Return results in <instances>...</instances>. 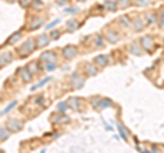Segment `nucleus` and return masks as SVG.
Segmentation results:
<instances>
[{"label":"nucleus","mask_w":164,"mask_h":153,"mask_svg":"<svg viewBox=\"0 0 164 153\" xmlns=\"http://www.w3.org/2000/svg\"><path fill=\"white\" fill-rule=\"evenodd\" d=\"M18 75L21 76V79L23 82H30L32 79H33V72L30 71L28 67H22V68H19L18 70Z\"/></svg>","instance_id":"nucleus-4"},{"label":"nucleus","mask_w":164,"mask_h":153,"mask_svg":"<svg viewBox=\"0 0 164 153\" xmlns=\"http://www.w3.org/2000/svg\"><path fill=\"white\" fill-rule=\"evenodd\" d=\"M159 25L161 28H164V8L161 10V12L159 14Z\"/></svg>","instance_id":"nucleus-32"},{"label":"nucleus","mask_w":164,"mask_h":153,"mask_svg":"<svg viewBox=\"0 0 164 153\" xmlns=\"http://www.w3.org/2000/svg\"><path fill=\"white\" fill-rule=\"evenodd\" d=\"M28 68H29L30 71L33 72V74H36V72H39V64L36 62H33V63H30L29 66H28Z\"/></svg>","instance_id":"nucleus-26"},{"label":"nucleus","mask_w":164,"mask_h":153,"mask_svg":"<svg viewBox=\"0 0 164 153\" xmlns=\"http://www.w3.org/2000/svg\"><path fill=\"white\" fill-rule=\"evenodd\" d=\"M58 110H59V112H66L67 111V103H59L58 104Z\"/></svg>","instance_id":"nucleus-29"},{"label":"nucleus","mask_w":164,"mask_h":153,"mask_svg":"<svg viewBox=\"0 0 164 153\" xmlns=\"http://www.w3.org/2000/svg\"><path fill=\"white\" fill-rule=\"evenodd\" d=\"M36 103H37V104H40V105H43L44 100H43V99H41V97H40V99H37V100H36Z\"/></svg>","instance_id":"nucleus-39"},{"label":"nucleus","mask_w":164,"mask_h":153,"mask_svg":"<svg viewBox=\"0 0 164 153\" xmlns=\"http://www.w3.org/2000/svg\"><path fill=\"white\" fill-rule=\"evenodd\" d=\"M78 1H83V0H78Z\"/></svg>","instance_id":"nucleus-40"},{"label":"nucleus","mask_w":164,"mask_h":153,"mask_svg":"<svg viewBox=\"0 0 164 153\" xmlns=\"http://www.w3.org/2000/svg\"><path fill=\"white\" fill-rule=\"evenodd\" d=\"M105 37H107V40H108V43L115 44V43H118V41H119L121 36L116 33L115 30H108V32H107V34H105Z\"/></svg>","instance_id":"nucleus-8"},{"label":"nucleus","mask_w":164,"mask_h":153,"mask_svg":"<svg viewBox=\"0 0 164 153\" xmlns=\"http://www.w3.org/2000/svg\"><path fill=\"white\" fill-rule=\"evenodd\" d=\"M134 28H135V30H137V32H140V30H142V29H144V23H142V21H141L140 18L135 19Z\"/></svg>","instance_id":"nucleus-25"},{"label":"nucleus","mask_w":164,"mask_h":153,"mask_svg":"<svg viewBox=\"0 0 164 153\" xmlns=\"http://www.w3.org/2000/svg\"><path fill=\"white\" fill-rule=\"evenodd\" d=\"M154 22V17L152 14H149V15H146V23H153Z\"/></svg>","instance_id":"nucleus-36"},{"label":"nucleus","mask_w":164,"mask_h":153,"mask_svg":"<svg viewBox=\"0 0 164 153\" xmlns=\"http://www.w3.org/2000/svg\"><path fill=\"white\" fill-rule=\"evenodd\" d=\"M17 104H18V101H17V100L11 101L10 104L7 105V108H6V110H3V111H1V115H6V114H8V112H10V111H12V108H14V107H17Z\"/></svg>","instance_id":"nucleus-19"},{"label":"nucleus","mask_w":164,"mask_h":153,"mask_svg":"<svg viewBox=\"0 0 164 153\" xmlns=\"http://www.w3.org/2000/svg\"><path fill=\"white\" fill-rule=\"evenodd\" d=\"M10 137V130L8 129H0V141H6Z\"/></svg>","instance_id":"nucleus-18"},{"label":"nucleus","mask_w":164,"mask_h":153,"mask_svg":"<svg viewBox=\"0 0 164 153\" xmlns=\"http://www.w3.org/2000/svg\"><path fill=\"white\" fill-rule=\"evenodd\" d=\"M51 79H52L51 76H47V78H44V79H41V81L39 82V83H36V85H33V86H32V89H30V90H32V92H34V90H37V89H40V88H43V86L45 85L47 82H49V81H51Z\"/></svg>","instance_id":"nucleus-13"},{"label":"nucleus","mask_w":164,"mask_h":153,"mask_svg":"<svg viewBox=\"0 0 164 153\" xmlns=\"http://www.w3.org/2000/svg\"><path fill=\"white\" fill-rule=\"evenodd\" d=\"M85 83V81H83V78L82 76H75V78H71V86H74L75 89H78V88H81L82 85Z\"/></svg>","instance_id":"nucleus-12"},{"label":"nucleus","mask_w":164,"mask_h":153,"mask_svg":"<svg viewBox=\"0 0 164 153\" xmlns=\"http://www.w3.org/2000/svg\"><path fill=\"white\" fill-rule=\"evenodd\" d=\"M79 23H78L77 19H71V21H68L67 23H66V28L70 30V32H74V30H77Z\"/></svg>","instance_id":"nucleus-15"},{"label":"nucleus","mask_w":164,"mask_h":153,"mask_svg":"<svg viewBox=\"0 0 164 153\" xmlns=\"http://www.w3.org/2000/svg\"><path fill=\"white\" fill-rule=\"evenodd\" d=\"M111 104H112L111 100L105 99V100H101V101H100V104H99V108H100V110H103V108H107V107H110Z\"/></svg>","instance_id":"nucleus-24"},{"label":"nucleus","mask_w":164,"mask_h":153,"mask_svg":"<svg viewBox=\"0 0 164 153\" xmlns=\"http://www.w3.org/2000/svg\"><path fill=\"white\" fill-rule=\"evenodd\" d=\"M60 37V32L59 30H53L52 34H51V38H53V40H56V38Z\"/></svg>","instance_id":"nucleus-35"},{"label":"nucleus","mask_w":164,"mask_h":153,"mask_svg":"<svg viewBox=\"0 0 164 153\" xmlns=\"http://www.w3.org/2000/svg\"><path fill=\"white\" fill-rule=\"evenodd\" d=\"M118 129H119V133H121V135H122V138L123 139H127V133H126V130H125V127L122 126V124H118Z\"/></svg>","instance_id":"nucleus-28"},{"label":"nucleus","mask_w":164,"mask_h":153,"mask_svg":"<svg viewBox=\"0 0 164 153\" xmlns=\"http://www.w3.org/2000/svg\"><path fill=\"white\" fill-rule=\"evenodd\" d=\"M97 68L93 64H86V75H96Z\"/></svg>","instance_id":"nucleus-20"},{"label":"nucleus","mask_w":164,"mask_h":153,"mask_svg":"<svg viewBox=\"0 0 164 153\" xmlns=\"http://www.w3.org/2000/svg\"><path fill=\"white\" fill-rule=\"evenodd\" d=\"M149 3V0H135V4L138 6H146Z\"/></svg>","instance_id":"nucleus-37"},{"label":"nucleus","mask_w":164,"mask_h":153,"mask_svg":"<svg viewBox=\"0 0 164 153\" xmlns=\"http://www.w3.org/2000/svg\"><path fill=\"white\" fill-rule=\"evenodd\" d=\"M51 41V37L48 34H40L39 37L36 38V44L39 48H44L45 45H48V43Z\"/></svg>","instance_id":"nucleus-6"},{"label":"nucleus","mask_w":164,"mask_h":153,"mask_svg":"<svg viewBox=\"0 0 164 153\" xmlns=\"http://www.w3.org/2000/svg\"><path fill=\"white\" fill-rule=\"evenodd\" d=\"M77 10H78L77 7H68V8L64 10V12H66V14H75Z\"/></svg>","instance_id":"nucleus-34"},{"label":"nucleus","mask_w":164,"mask_h":153,"mask_svg":"<svg viewBox=\"0 0 164 153\" xmlns=\"http://www.w3.org/2000/svg\"><path fill=\"white\" fill-rule=\"evenodd\" d=\"M94 45H96L97 48H103L104 45H105V43H104V40H103V37L99 34V36H96V38H94Z\"/></svg>","instance_id":"nucleus-21"},{"label":"nucleus","mask_w":164,"mask_h":153,"mask_svg":"<svg viewBox=\"0 0 164 153\" xmlns=\"http://www.w3.org/2000/svg\"><path fill=\"white\" fill-rule=\"evenodd\" d=\"M104 7H105L108 11H116L118 3H115L114 0H107V1H104Z\"/></svg>","instance_id":"nucleus-14"},{"label":"nucleus","mask_w":164,"mask_h":153,"mask_svg":"<svg viewBox=\"0 0 164 153\" xmlns=\"http://www.w3.org/2000/svg\"><path fill=\"white\" fill-rule=\"evenodd\" d=\"M94 64L96 66H99V67H104L108 63V57L105 56V55H99V56H96L94 57Z\"/></svg>","instance_id":"nucleus-11"},{"label":"nucleus","mask_w":164,"mask_h":153,"mask_svg":"<svg viewBox=\"0 0 164 153\" xmlns=\"http://www.w3.org/2000/svg\"><path fill=\"white\" fill-rule=\"evenodd\" d=\"M33 3L37 6V7H41V6H43V1H41V0H33Z\"/></svg>","instance_id":"nucleus-38"},{"label":"nucleus","mask_w":164,"mask_h":153,"mask_svg":"<svg viewBox=\"0 0 164 153\" xmlns=\"http://www.w3.org/2000/svg\"><path fill=\"white\" fill-rule=\"evenodd\" d=\"M68 104H70L72 110H79V99L78 97H71L68 100Z\"/></svg>","instance_id":"nucleus-16"},{"label":"nucleus","mask_w":164,"mask_h":153,"mask_svg":"<svg viewBox=\"0 0 164 153\" xmlns=\"http://www.w3.org/2000/svg\"><path fill=\"white\" fill-rule=\"evenodd\" d=\"M60 23V19H55V21H52V22H51V23H48L47 25V26H45V28H47V30H49V29H52V28H55V26H56V25H59Z\"/></svg>","instance_id":"nucleus-30"},{"label":"nucleus","mask_w":164,"mask_h":153,"mask_svg":"<svg viewBox=\"0 0 164 153\" xmlns=\"http://www.w3.org/2000/svg\"><path fill=\"white\" fill-rule=\"evenodd\" d=\"M18 3H19L21 7L28 8V7H30V6L33 4V0H18Z\"/></svg>","instance_id":"nucleus-23"},{"label":"nucleus","mask_w":164,"mask_h":153,"mask_svg":"<svg viewBox=\"0 0 164 153\" xmlns=\"http://www.w3.org/2000/svg\"><path fill=\"white\" fill-rule=\"evenodd\" d=\"M37 47V44L34 43V40H28V41H25L19 48H18V53H19L21 57L26 56V55H30V53L34 51V48Z\"/></svg>","instance_id":"nucleus-1"},{"label":"nucleus","mask_w":164,"mask_h":153,"mask_svg":"<svg viewBox=\"0 0 164 153\" xmlns=\"http://www.w3.org/2000/svg\"><path fill=\"white\" fill-rule=\"evenodd\" d=\"M141 45H142V48L144 49H146V51H152V48H153V41H152V38L150 37H142L141 38Z\"/></svg>","instance_id":"nucleus-9"},{"label":"nucleus","mask_w":164,"mask_h":153,"mask_svg":"<svg viewBox=\"0 0 164 153\" xmlns=\"http://www.w3.org/2000/svg\"><path fill=\"white\" fill-rule=\"evenodd\" d=\"M78 49L77 47H74V45H66V47L62 49V56L64 57V59H72V57L77 55Z\"/></svg>","instance_id":"nucleus-3"},{"label":"nucleus","mask_w":164,"mask_h":153,"mask_svg":"<svg viewBox=\"0 0 164 153\" xmlns=\"http://www.w3.org/2000/svg\"><path fill=\"white\" fill-rule=\"evenodd\" d=\"M21 38V32H15L14 34H11L10 38L7 40V44H14L15 41H18Z\"/></svg>","instance_id":"nucleus-17"},{"label":"nucleus","mask_w":164,"mask_h":153,"mask_svg":"<svg viewBox=\"0 0 164 153\" xmlns=\"http://www.w3.org/2000/svg\"><path fill=\"white\" fill-rule=\"evenodd\" d=\"M40 62L41 63H48V62H56V55L55 52L49 51V52H44L40 56Z\"/></svg>","instance_id":"nucleus-5"},{"label":"nucleus","mask_w":164,"mask_h":153,"mask_svg":"<svg viewBox=\"0 0 164 153\" xmlns=\"http://www.w3.org/2000/svg\"><path fill=\"white\" fill-rule=\"evenodd\" d=\"M121 23L123 25V26H130V19H129L127 15H125V17L121 18Z\"/></svg>","instance_id":"nucleus-31"},{"label":"nucleus","mask_w":164,"mask_h":153,"mask_svg":"<svg viewBox=\"0 0 164 153\" xmlns=\"http://www.w3.org/2000/svg\"><path fill=\"white\" fill-rule=\"evenodd\" d=\"M7 129L10 130V131H21V130L23 129V122L19 119H10L7 122Z\"/></svg>","instance_id":"nucleus-2"},{"label":"nucleus","mask_w":164,"mask_h":153,"mask_svg":"<svg viewBox=\"0 0 164 153\" xmlns=\"http://www.w3.org/2000/svg\"><path fill=\"white\" fill-rule=\"evenodd\" d=\"M12 59H14V55H12L11 52L1 53V55H0V66H6V64L11 63L12 62Z\"/></svg>","instance_id":"nucleus-7"},{"label":"nucleus","mask_w":164,"mask_h":153,"mask_svg":"<svg viewBox=\"0 0 164 153\" xmlns=\"http://www.w3.org/2000/svg\"><path fill=\"white\" fill-rule=\"evenodd\" d=\"M130 52L134 53V55H141V51L140 48L137 47V44H131L130 45Z\"/></svg>","instance_id":"nucleus-27"},{"label":"nucleus","mask_w":164,"mask_h":153,"mask_svg":"<svg viewBox=\"0 0 164 153\" xmlns=\"http://www.w3.org/2000/svg\"><path fill=\"white\" fill-rule=\"evenodd\" d=\"M41 25H43V18L34 17V18H32V21H30L29 29H30V30H36V29H39Z\"/></svg>","instance_id":"nucleus-10"},{"label":"nucleus","mask_w":164,"mask_h":153,"mask_svg":"<svg viewBox=\"0 0 164 153\" xmlns=\"http://www.w3.org/2000/svg\"><path fill=\"white\" fill-rule=\"evenodd\" d=\"M56 67H58L56 66V62H48V63H45V67H44V68H45L47 71H53Z\"/></svg>","instance_id":"nucleus-22"},{"label":"nucleus","mask_w":164,"mask_h":153,"mask_svg":"<svg viewBox=\"0 0 164 153\" xmlns=\"http://www.w3.org/2000/svg\"><path fill=\"white\" fill-rule=\"evenodd\" d=\"M129 4H130L129 0H118V6L119 7H127Z\"/></svg>","instance_id":"nucleus-33"}]
</instances>
